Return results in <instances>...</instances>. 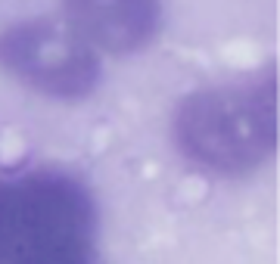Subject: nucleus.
I'll return each mask as SVG.
<instances>
[{
    "instance_id": "nucleus-1",
    "label": "nucleus",
    "mask_w": 280,
    "mask_h": 264,
    "mask_svg": "<svg viewBox=\"0 0 280 264\" xmlns=\"http://www.w3.org/2000/svg\"><path fill=\"white\" fill-rule=\"evenodd\" d=\"M66 22L81 41L106 50H131L159 25V0H69Z\"/></svg>"
}]
</instances>
